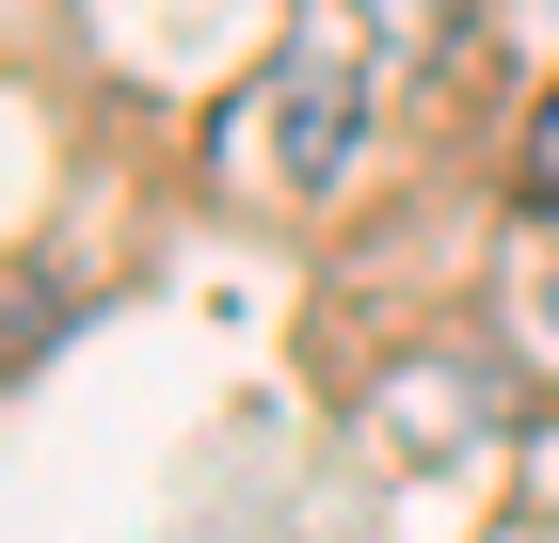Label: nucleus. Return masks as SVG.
I'll list each match as a JSON object with an SVG mask.
<instances>
[{
	"label": "nucleus",
	"instance_id": "obj_1",
	"mask_svg": "<svg viewBox=\"0 0 559 543\" xmlns=\"http://www.w3.org/2000/svg\"><path fill=\"white\" fill-rule=\"evenodd\" d=\"M336 161H352V33L304 16L224 113V176L240 192H336Z\"/></svg>",
	"mask_w": 559,
	"mask_h": 543
},
{
	"label": "nucleus",
	"instance_id": "obj_2",
	"mask_svg": "<svg viewBox=\"0 0 559 543\" xmlns=\"http://www.w3.org/2000/svg\"><path fill=\"white\" fill-rule=\"evenodd\" d=\"M527 192H544V209H559V96H544V113H527Z\"/></svg>",
	"mask_w": 559,
	"mask_h": 543
}]
</instances>
